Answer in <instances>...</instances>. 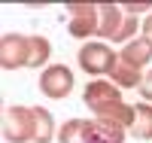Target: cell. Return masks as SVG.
Wrapping results in <instances>:
<instances>
[{"label": "cell", "mask_w": 152, "mask_h": 143, "mask_svg": "<svg viewBox=\"0 0 152 143\" xmlns=\"http://www.w3.org/2000/svg\"><path fill=\"white\" fill-rule=\"evenodd\" d=\"M3 140L6 143H52L58 140L55 116L46 107L12 103L3 110Z\"/></svg>", "instance_id": "obj_1"}, {"label": "cell", "mask_w": 152, "mask_h": 143, "mask_svg": "<svg viewBox=\"0 0 152 143\" xmlns=\"http://www.w3.org/2000/svg\"><path fill=\"white\" fill-rule=\"evenodd\" d=\"M52 43L37 34H3L0 40V64L3 70H18V67H43L49 64Z\"/></svg>", "instance_id": "obj_2"}, {"label": "cell", "mask_w": 152, "mask_h": 143, "mask_svg": "<svg viewBox=\"0 0 152 143\" xmlns=\"http://www.w3.org/2000/svg\"><path fill=\"white\" fill-rule=\"evenodd\" d=\"M119 55L113 52L110 43H100V40H91L79 49V55H76V64L82 67V73H88L91 79H104L110 76V70L116 67Z\"/></svg>", "instance_id": "obj_3"}, {"label": "cell", "mask_w": 152, "mask_h": 143, "mask_svg": "<svg viewBox=\"0 0 152 143\" xmlns=\"http://www.w3.org/2000/svg\"><path fill=\"white\" fill-rule=\"evenodd\" d=\"M67 31L76 40L97 37V31H100V3H70L67 6Z\"/></svg>", "instance_id": "obj_4"}, {"label": "cell", "mask_w": 152, "mask_h": 143, "mask_svg": "<svg viewBox=\"0 0 152 143\" xmlns=\"http://www.w3.org/2000/svg\"><path fill=\"white\" fill-rule=\"evenodd\" d=\"M82 100H85V107L91 110L94 116H104L107 110L125 103L122 100V88L113 85L110 79H91V82L85 85V92H82Z\"/></svg>", "instance_id": "obj_5"}, {"label": "cell", "mask_w": 152, "mask_h": 143, "mask_svg": "<svg viewBox=\"0 0 152 143\" xmlns=\"http://www.w3.org/2000/svg\"><path fill=\"white\" fill-rule=\"evenodd\" d=\"M40 92L52 100H64L73 92V70L67 64H49L40 73Z\"/></svg>", "instance_id": "obj_6"}, {"label": "cell", "mask_w": 152, "mask_h": 143, "mask_svg": "<svg viewBox=\"0 0 152 143\" xmlns=\"http://www.w3.org/2000/svg\"><path fill=\"white\" fill-rule=\"evenodd\" d=\"M58 143H107L97 119H67L58 128Z\"/></svg>", "instance_id": "obj_7"}, {"label": "cell", "mask_w": 152, "mask_h": 143, "mask_svg": "<svg viewBox=\"0 0 152 143\" xmlns=\"http://www.w3.org/2000/svg\"><path fill=\"white\" fill-rule=\"evenodd\" d=\"M119 61L131 64V67H137V70H143L146 64H152V43L146 40V37H137V40L125 43L119 49Z\"/></svg>", "instance_id": "obj_8"}, {"label": "cell", "mask_w": 152, "mask_h": 143, "mask_svg": "<svg viewBox=\"0 0 152 143\" xmlns=\"http://www.w3.org/2000/svg\"><path fill=\"white\" fill-rule=\"evenodd\" d=\"M125 18H128V12H125L122 6L116 3H100V31L97 37H104V40H116L119 31H122V24Z\"/></svg>", "instance_id": "obj_9"}, {"label": "cell", "mask_w": 152, "mask_h": 143, "mask_svg": "<svg viewBox=\"0 0 152 143\" xmlns=\"http://www.w3.org/2000/svg\"><path fill=\"white\" fill-rule=\"evenodd\" d=\"M107 79H110L113 85H119V88H140L143 70H137V67H131V64H125V61H116V67L110 70Z\"/></svg>", "instance_id": "obj_10"}, {"label": "cell", "mask_w": 152, "mask_h": 143, "mask_svg": "<svg viewBox=\"0 0 152 143\" xmlns=\"http://www.w3.org/2000/svg\"><path fill=\"white\" fill-rule=\"evenodd\" d=\"M134 110H137V122L131 128V137L134 140H152V103L140 100V103H134Z\"/></svg>", "instance_id": "obj_11"}, {"label": "cell", "mask_w": 152, "mask_h": 143, "mask_svg": "<svg viewBox=\"0 0 152 143\" xmlns=\"http://www.w3.org/2000/svg\"><path fill=\"white\" fill-rule=\"evenodd\" d=\"M140 98L146 100V103H152V70H146V76H143V82H140Z\"/></svg>", "instance_id": "obj_12"}, {"label": "cell", "mask_w": 152, "mask_h": 143, "mask_svg": "<svg viewBox=\"0 0 152 143\" xmlns=\"http://www.w3.org/2000/svg\"><path fill=\"white\" fill-rule=\"evenodd\" d=\"M125 12H128V15H137V12H149L152 6L149 3H128V6H122Z\"/></svg>", "instance_id": "obj_13"}, {"label": "cell", "mask_w": 152, "mask_h": 143, "mask_svg": "<svg viewBox=\"0 0 152 143\" xmlns=\"http://www.w3.org/2000/svg\"><path fill=\"white\" fill-rule=\"evenodd\" d=\"M140 37H146V40L152 43V12H149V15L143 18V34H140Z\"/></svg>", "instance_id": "obj_14"}]
</instances>
